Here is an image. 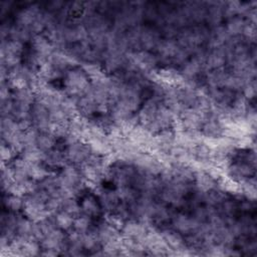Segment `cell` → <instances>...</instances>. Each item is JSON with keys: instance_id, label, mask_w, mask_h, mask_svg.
I'll return each instance as SVG.
<instances>
[{"instance_id": "obj_13", "label": "cell", "mask_w": 257, "mask_h": 257, "mask_svg": "<svg viewBox=\"0 0 257 257\" xmlns=\"http://www.w3.org/2000/svg\"><path fill=\"white\" fill-rule=\"evenodd\" d=\"M54 223L57 228L66 231L69 230L73 227V221H74V216L70 215L69 213L60 210L57 213H55L54 216Z\"/></svg>"}, {"instance_id": "obj_14", "label": "cell", "mask_w": 257, "mask_h": 257, "mask_svg": "<svg viewBox=\"0 0 257 257\" xmlns=\"http://www.w3.org/2000/svg\"><path fill=\"white\" fill-rule=\"evenodd\" d=\"M90 224H91L90 217L85 214H81V215H77L74 217L72 228L77 232L84 233L89 230Z\"/></svg>"}, {"instance_id": "obj_1", "label": "cell", "mask_w": 257, "mask_h": 257, "mask_svg": "<svg viewBox=\"0 0 257 257\" xmlns=\"http://www.w3.org/2000/svg\"><path fill=\"white\" fill-rule=\"evenodd\" d=\"M63 84L70 96L84 95L90 88L89 76L84 69L80 68H71L67 70Z\"/></svg>"}, {"instance_id": "obj_3", "label": "cell", "mask_w": 257, "mask_h": 257, "mask_svg": "<svg viewBox=\"0 0 257 257\" xmlns=\"http://www.w3.org/2000/svg\"><path fill=\"white\" fill-rule=\"evenodd\" d=\"M160 42L161 35L157 29L151 26H141L140 47H143L145 51H149L153 48H157Z\"/></svg>"}, {"instance_id": "obj_10", "label": "cell", "mask_w": 257, "mask_h": 257, "mask_svg": "<svg viewBox=\"0 0 257 257\" xmlns=\"http://www.w3.org/2000/svg\"><path fill=\"white\" fill-rule=\"evenodd\" d=\"M201 127L203 128V133L208 138H218L223 134L224 131L222 123L217 118L209 115L207 116Z\"/></svg>"}, {"instance_id": "obj_6", "label": "cell", "mask_w": 257, "mask_h": 257, "mask_svg": "<svg viewBox=\"0 0 257 257\" xmlns=\"http://www.w3.org/2000/svg\"><path fill=\"white\" fill-rule=\"evenodd\" d=\"M225 16V4L219 2H212L207 6L206 20L214 27L219 26Z\"/></svg>"}, {"instance_id": "obj_9", "label": "cell", "mask_w": 257, "mask_h": 257, "mask_svg": "<svg viewBox=\"0 0 257 257\" xmlns=\"http://www.w3.org/2000/svg\"><path fill=\"white\" fill-rule=\"evenodd\" d=\"M122 231L124 235L130 239L143 238L147 234L146 227L143 222H137L132 220L123 223Z\"/></svg>"}, {"instance_id": "obj_5", "label": "cell", "mask_w": 257, "mask_h": 257, "mask_svg": "<svg viewBox=\"0 0 257 257\" xmlns=\"http://www.w3.org/2000/svg\"><path fill=\"white\" fill-rule=\"evenodd\" d=\"M227 62V52L225 45L213 48V50L206 55L205 67L209 70L221 69Z\"/></svg>"}, {"instance_id": "obj_15", "label": "cell", "mask_w": 257, "mask_h": 257, "mask_svg": "<svg viewBox=\"0 0 257 257\" xmlns=\"http://www.w3.org/2000/svg\"><path fill=\"white\" fill-rule=\"evenodd\" d=\"M23 199L16 194L7 195L5 199V205L11 212H17L18 210L23 208Z\"/></svg>"}, {"instance_id": "obj_2", "label": "cell", "mask_w": 257, "mask_h": 257, "mask_svg": "<svg viewBox=\"0 0 257 257\" xmlns=\"http://www.w3.org/2000/svg\"><path fill=\"white\" fill-rule=\"evenodd\" d=\"M92 151L88 145H85L79 141H75L73 143L67 144V147L65 149V155L67 161H69L71 164L83 165L88 157L91 155Z\"/></svg>"}, {"instance_id": "obj_4", "label": "cell", "mask_w": 257, "mask_h": 257, "mask_svg": "<svg viewBox=\"0 0 257 257\" xmlns=\"http://www.w3.org/2000/svg\"><path fill=\"white\" fill-rule=\"evenodd\" d=\"M199 221H197L193 216H187L183 214H179L173 219L174 230L180 234H189L194 233L201 225Z\"/></svg>"}, {"instance_id": "obj_11", "label": "cell", "mask_w": 257, "mask_h": 257, "mask_svg": "<svg viewBox=\"0 0 257 257\" xmlns=\"http://www.w3.org/2000/svg\"><path fill=\"white\" fill-rule=\"evenodd\" d=\"M247 21L242 16H231L226 23L225 29L230 36H242Z\"/></svg>"}, {"instance_id": "obj_12", "label": "cell", "mask_w": 257, "mask_h": 257, "mask_svg": "<svg viewBox=\"0 0 257 257\" xmlns=\"http://www.w3.org/2000/svg\"><path fill=\"white\" fill-rule=\"evenodd\" d=\"M36 147L47 153L56 147V137L50 132H38Z\"/></svg>"}, {"instance_id": "obj_7", "label": "cell", "mask_w": 257, "mask_h": 257, "mask_svg": "<svg viewBox=\"0 0 257 257\" xmlns=\"http://www.w3.org/2000/svg\"><path fill=\"white\" fill-rule=\"evenodd\" d=\"M79 204H80L81 213L89 216L90 218L97 216L100 211V208H101L100 203L92 195L83 196L81 198Z\"/></svg>"}, {"instance_id": "obj_8", "label": "cell", "mask_w": 257, "mask_h": 257, "mask_svg": "<svg viewBox=\"0 0 257 257\" xmlns=\"http://www.w3.org/2000/svg\"><path fill=\"white\" fill-rule=\"evenodd\" d=\"M179 49L180 46L178 42L173 39H166L164 41H161L157 46L159 55L166 60H173Z\"/></svg>"}]
</instances>
